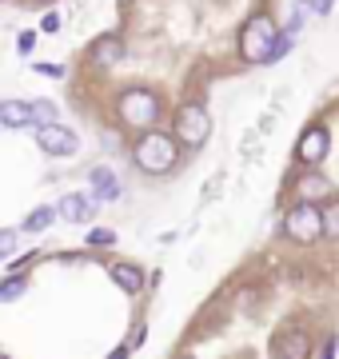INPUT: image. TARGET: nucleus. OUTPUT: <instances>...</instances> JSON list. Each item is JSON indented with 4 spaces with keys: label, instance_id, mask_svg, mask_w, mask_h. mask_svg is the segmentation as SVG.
Returning a JSON list of instances; mask_svg holds the SVG:
<instances>
[{
    "label": "nucleus",
    "instance_id": "obj_16",
    "mask_svg": "<svg viewBox=\"0 0 339 359\" xmlns=\"http://www.w3.org/2000/svg\"><path fill=\"white\" fill-rule=\"evenodd\" d=\"M327 192V184L319 176H307L300 180V200H307V204H315V196H324Z\"/></svg>",
    "mask_w": 339,
    "mask_h": 359
},
{
    "label": "nucleus",
    "instance_id": "obj_8",
    "mask_svg": "<svg viewBox=\"0 0 339 359\" xmlns=\"http://www.w3.org/2000/svg\"><path fill=\"white\" fill-rule=\"evenodd\" d=\"M100 204H104V200H100L96 192H92V196H64L56 212H60L68 224H88V219L96 216V208H100Z\"/></svg>",
    "mask_w": 339,
    "mask_h": 359
},
{
    "label": "nucleus",
    "instance_id": "obj_25",
    "mask_svg": "<svg viewBox=\"0 0 339 359\" xmlns=\"http://www.w3.org/2000/svg\"><path fill=\"white\" fill-rule=\"evenodd\" d=\"M56 28H60V16L48 13V16H44V32H56Z\"/></svg>",
    "mask_w": 339,
    "mask_h": 359
},
{
    "label": "nucleus",
    "instance_id": "obj_6",
    "mask_svg": "<svg viewBox=\"0 0 339 359\" xmlns=\"http://www.w3.org/2000/svg\"><path fill=\"white\" fill-rule=\"evenodd\" d=\"M36 144H40L48 156H72V152L80 148L76 132L64 128V124H44V128H36Z\"/></svg>",
    "mask_w": 339,
    "mask_h": 359
},
{
    "label": "nucleus",
    "instance_id": "obj_2",
    "mask_svg": "<svg viewBox=\"0 0 339 359\" xmlns=\"http://www.w3.org/2000/svg\"><path fill=\"white\" fill-rule=\"evenodd\" d=\"M275 40H279V28H275V20L268 13H256L244 25V32H240V56L248 60V65H268V56H272Z\"/></svg>",
    "mask_w": 339,
    "mask_h": 359
},
{
    "label": "nucleus",
    "instance_id": "obj_28",
    "mask_svg": "<svg viewBox=\"0 0 339 359\" xmlns=\"http://www.w3.org/2000/svg\"><path fill=\"white\" fill-rule=\"evenodd\" d=\"M180 359H192V355H180Z\"/></svg>",
    "mask_w": 339,
    "mask_h": 359
},
{
    "label": "nucleus",
    "instance_id": "obj_19",
    "mask_svg": "<svg viewBox=\"0 0 339 359\" xmlns=\"http://www.w3.org/2000/svg\"><path fill=\"white\" fill-rule=\"evenodd\" d=\"M32 72H40V76H53V80H64V68H60V65H32Z\"/></svg>",
    "mask_w": 339,
    "mask_h": 359
},
{
    "label": "nucleus",
    "instance_id": "obj_7",
    "mask_svg": "<svg viewBox=\"0 0 339 359\" xmlns=\"http://www.w3.org/2000/svg\"><path fill=\"white\" fill-rule=\"evenodd\" d=\"M327 148H331V132L324 124H312L300 136V144H296V156H300V164H319L327 156Z\"/></svg>",
    "mask_w": 339,
    "mask_h": 359
},
{
    "label": "nucleus",
    "instance_id": "obj_26",
    "mask_svg": "<svg viewBox=\"0 0 339 359\" xmlns=\"http://www.w3.org/2000/svg\"><path fill=\"white\" fill-rule=\"evenodd\" d=\"M132 355V344H124V347H116V351H112V359H128Z\"/></svg>",
    "mask_w": 339,
    "mask_h": 359
},
{
    "label": "nucleus",
    "instance_id": "obj_29",
    "mask_svg": "<svg viewBox=\"0 0 339 359\" xmlns=\"http://www.w3.org/2000/svg\"><path fill=\"white\" fill-rule=\"evenodd\" d=\"M4 359H13V355H4Z\"/></svg>",
    "mask_w": 339,
    "mask_h": 359
},
{
    "label": "nucleus",
    "instance_id": "obj_18",
    "mask_svg": "<svg viewBox=\"0 0 339 359\" xmlns=\"http://www.w3.org/2000/svg\"><path fill=\"white\" fill-rule=\"evenodd\" d=\"M324 219H327V231H339V200H331L324 208Z\"/></svg>",
    "mask_w": 339,
    "mask_h": 359
},
{
    "label": "nucleus",
    "instance_id": "obj_10",
    "mask_svg": "<svg viewBox=\"0 0 339 359\" xmlns=\"http://www.w3.org/2000/svg\"><path fill=\"white\" fill-rule=\"evenodd\" d=\"M0 124H4V128H36V120H32V104L4 100L0 104Z\"/></svg>",
    "mask_w": 339,
    "mask_h": 359
},
{
    "label": "nucleus",
    "instance_id": "obj_23",
    "mask_svg": "<svg viewBox=\"0 0 339 359\" xmlns=\"http://www.w3.org/2000/svg\"><path fill=\"white\" fill-rule=\"evenodd\" d=\"M331 4H335V0H307V8H312L315 16H327L331 13Z\"/></svg>",
    "mask_w": 339,
    "mask_h": 359
},
{
    "label": "nucleus",
    "instance_id": "obj_15",
    "mask_svg": "<svg viewBox=\"0 0 339 359\" xmlns=\"http://www.w3.org/2000/svg\"><path fill=\"white\" fill-rule=\"evenodd\" d=\"M56 216H60L56 208H36V212L25 219V228H28V231H44V228H53V219H56Z\"/></svg>",
    "mask_w": 339,
    "mask_h": 359
},
{
    "label": "nucleus",
    "instance_id": "obj_14",
    "mask_svg": "<svg viewBox=\"0 0 339 359\" xmlns=\"http://www.w3.org/2000/svg\"><path fill=\"white\" fill-rule=\"evenodd\" d=\"M32 120H36V128H44V124H60L56 104L53 100H36V104H32Z\"/></svg>",
    "mask_w": 339,
    "mask_h": 359
},
{
    "label": "nucleus",
    "instance_id": "obj_13",
    "mask_svg": "<svg viewBox=\"0 0 339 359\" xmlns=\"http://www.w3.org/2000/svg\"><path fill=\"white\" fill-rule=\"evenodd\" d=\"M112 280H116V287H124L128 295L144 292V271L132 268V264H112Z\"/></svg>",
    "mask_w": 339,
    "mask_h": 359
},
{
    "label": "nucleus",
    "instance_id": "obj_5",
    "mask_svg": "<svg viewBox=\"0 0 339 359\" xmlns=\"http://www.w3.org/2000/svg\"><path fill=\"white\" fill-rule=\"evenodd\" d=\"M212 136V116L204 104H184L176 112V140L184 148H200V144Z\"/></svg>",
    "mask_w": 339,
    "mask_h": 359
},
{
    "label": "nucleus",
    "instance_id": "obj_9",
    "mask_svg": "<svg viewBox=\"0 0 339 359\" xmlns=\"http://www.w3.org/2000/svg\"><path fill=\"white\" fill-rule=\"evenodd\" d=\"M275 355H279V359H307V355H312V335L300 332V327L284 332L279 339H275Z\"/></svg>",
    "mask_w": 339,
    "mask_h": 359
},
{
    "label": "nucleus",
    "instance_id": "obj_27",
    "mask_svg": "<svg viewBox=\"0 0 339 359\" xmlns=\"http://www.w3.org/2000/svg\"><path fill=\"white\" fill-rule=\"evenodd\" d=\"M324 359H335V339H327V347H324Z\"/></svg>",
    "mask_w": 339,
    "mask_h": 359
},
{
    "label": "nucleus",
    "instance_id": "obj_22",
    "mask_svg": "<svg viewBox=\"0 0 339 359\" xmlns=\"http://www.w3.org/2000/svg\"><path fill=\"white\" fill-rule=\"evenodd\" d=\"M16 252V231H4L0 236V256H13Z\"/></svg>",
    "mask_w": 339,
    "mask_h": 359
},
{
    "label": "nucleus",
    "instance_id": "obj_12",
    "mask_svg": "<svg viewBox=\"0 0 339 359\" xmlns=\"http://www.w3.org/2000/svg\"><path fill=\"white\" fill-rule=\"evenodd\" d=\"M120 56H124V40L120 36H100L96 44H92V60L96 65H120Z\"/></svg>",
    "mask_w": 339,
    "mask_h": 359
},
{
    "label": "nucleus",
    "instance_id": "obj_1",
    "mask_svg": "<svg viewBox=\"0 0 339 359\" xmlns=\"http://www.w3.org/2000/svg\"><path fill=\"white\" fill-rule=\"evenodd\" d=\"M132 160L148 176H164L180 160V140L168 136V132H144L140 140H136V148H132Z\"/></svg>",
    "mask_w": 339,
    "mask_h": 359
},
{
    "label": "nucleus",
    "instance_id": "obj_20",
    "mask_svg": "<svg viewBox=\"0 0 339 359\" xmlns=\"http://www.w3.org/2000/svg\"><path fill=\"white\" fill-rule=\"evenodd\" d=\"M88 244H92V248H96V244H100V248H104V244H112V231H104V228H92V231H88Z\"/></svg>",
    "mask_w": 339,
    "mask_h": 359
},
{
    "label": "nucleus",
    "instance_id": "obj_11",
    "mask_svg": "<svg viewBox=\"0 0 339 359\" xmlns=\"http://www.w3.org/2000/svg\"><path fill=\"white\" fill-rule=\"evenodd\" d=\"M92 192L100 196L104 204H112V200H120V180L112 176V168H92Z\"/></svg>",
    "mask_w": 339,
    "mask_h": 359
},
{
    "label": "nucleus",
    "instance_id": "obj_3",
    "mask_svg": "<svg viewBox=\"0 0 339 359\" xmlns=\"http://www.w3.org/2000/svg\"><path fill=\"white\" fill-rule=\"evenodd\" d=\"M120 120L128 124V128H140V132H152V124L160 120V96L156 92H148V88H128V92H120Z\"/></svg>",
    "mask_w": 339,
    "mask_h": 359
},
{
    "label": "nucleus",
    "instance_id": "obj_17",
    "mask_svg": "<svg viewBox=\"0 0 339 359\" xmlns=\"http://www.w3.org/2000/svg\"><path fill=\"white\" fill-rule=\"evenodd\" d=\"M20 295H25V280H20V276L0 283V299H4V304H13V299H20Z\"/></svg>",
    "mask_w": 339,
    "mask_h": 359
},
{
    "label": "nucleus",
    "instance_id": "obj_4",
    "mask_svg": "<svg viewBox=\"0 0 339 359\" xmlns=\"http://www.w3.org/2000/svg\"><path fill=\"white\" fill-rule=\"evenodd\" d=\"M284 231H287V240H296V244H312V240H319V236L327 231L324 208H315V204H307V200H300V204L287 212Z\"/></svg>",
    "mask_w": 339,
    "mask_h": 359
},
{
    "label": "nucleus",
    "instance_id": "obj_21",
    "mask_svg": "<svg viewBox=\"0 0 339 359\" xmlns=\"http://www.w3.org/2000/svg\"><path fill=\"white\" fill-rule=\"evenodd\" d=\"M16 48H20V56H28V52L36 48V32H20V40H16Z\"/></svg>",
    "mask_w": 339,
    "mask_h": 359
},
{
    "label": "nucleus",
    "instance_id": "obj_24",
    "mask_svg": "<svg viewBox=\"0 0 339 359\" xmlns=\"http://www.w3.org/2000/svg\"><path fill=\"white\" fill-rule=\"evenodd\" d=\"M144 335H148V327H144V323H136V332H132V339H128V344H132V351H136V347L144 344Z\"/></svg>",
    "mask_w": 339,
    "mask_h": 359
}]
</instances>
